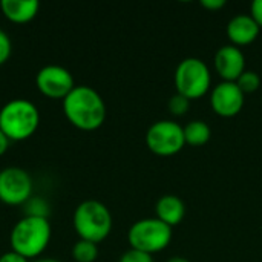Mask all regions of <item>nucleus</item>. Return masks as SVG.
I'll list each match as a JSON object with an SVG mask.
<instances>
[{"instance_id": "nucleus-1", "label": "nucleus", "mask_w": 262, "mask_h": 262, "mask_svg": "<svg viewBox=\"0 0 262 262\" xmlns=\"http://www.w3.org/2000/svg\"><path fill=\"white\" fill-rule=\"evenodd\" d=\"M63 111L69 123L81 130H95L106 120V104L91 86H75L63 98Z\"/></svg>"}, {"instance_id": "nucleus-2", "label": "nucleus", "mask_w": 262, "mask_h": 262, "mask_svg": "<svg viewBox=\"0 0 262 262\" xmlns=\"http://www.w3.org/2000/svg\"><path fill=\"white\" fill-rule=\"evenodd\" d=\"M40 114L37 106L26 98H14L0 109V129L8 140L29 138L38 127Z\"/></svg>"}, {"instance_id": "nucleus-3", "label": "nucleus", "mask_w": 262, "mask_h": 262, "mask_svg": "<svg viewBox=\"0 0 262 262\" xmlns=\"http://www.w3.org/2000/svg\"><path fill=\"white\" fill-rule=\"evenodd\" d=\"M12 250L28 258H35L45 252L51 241V224L48 218L23 216L11 232Z\"/></svg>"}, {"instance_id": "nucleus-4", "label": "nucleus", "mask_w": 262, "mask_h": 262, "mask_svg": "<svg viewBox=\"0 0 262 262\" xmlns=\"http://www.w3.org/2000/svg\"><path fill=\"white\" fill-rule=\"evenodd\" d=\"M74 229L80 239L98 244L106 239L112 230V215L109 209L97 200L83 201L74 212Z\"/></svg>"}, {"instance_id": "nucleus-5", "label": "nucleus", "mask_w": 262, "mask_h": 262, "mask_svg": "<svg viewBox=\"0 0 262 262\" xmlns=\"http://www.w3.org/2000/svg\"><path fill=\"white\" fill-rule=\"evenodd\" d=\"M130 249L154 255L164 250L172 241V227L158 218H143L134 223L127 232Z\"/></svg>"}, {"instance_id": "nucleus-6", "label": "nucleus", "mask_w": 262, "mask_h": 262, "mask_svg": "<svg viewBox=\"0 0 262 262\" xmlns=\"http://www.w3.org/2000/svg\"><path fill=\"white\" fill-rule=\"evenodd\" d=\"M173 80L178 94L189 100H196L206 95L210 89L212 74L204 60L198 57H187L178 63Z\"/></svg>"}, {"instance_id": "nucleus-7", "label": "nucleus", "mask_w": 262, "mask_h": 262, "mask_svg": "<svg viewBox=\"0 0 262 262\" xmlns=\"http://www.w3.org/2000/svg\"><path fill=\"white\" fill-rule=\"evenodd\" d=\"M146 144L155 155H175L186 146L184 129L172 120L155 121L146 132Z\"/></svg>"}, {"instance_id": "nucleus-8", "label": "nucleus", "mask_w": 262, "mask_h": 262, "mask_svg": "<svg viewBox=\"0 0 262 262\" xmlns=\"http://www.w3.org/2000/svg\"><path fill=\"white\" fill-rule=\"evenodd\" d=\"M32 193V178L21 167L0 170V201L9 206L26 203Z\"/></svg>"}, {"instance_id": "nucleus-9", "label": "nucleus", "mask_w": 262, "mask_h": 262, "mask_svg": "<svg viewBox=\"0 0 262 262\" xmlns=\"http://www.w3.org/2000/svg\"><path fill=\"white\" fill-rule=\"evenodd\" d=\"M35 83L43 95L61 100L75 88L72 74L58 64H48L41 68L35 77Z\"/></svg>"}, {"instance_id": "nucleus-10", "label": "nucleus", "mask_w": 262, "mask_h": 262, "mask_svg": "<svg viewBox=\"0 0 262 262\" xmlns=\"http://www.w3.org/2000/svg\"><path fill=\"white\" fill-rule=\"evenodd\" d=\"M210 106L220 117H235L244 106V92L235 81H221L210 94Z\"/></svg>"}, {"instance_id": "nucleus-11", "label": "nucleus", "mask_w": 262, "mask_h": 262, "mask_svg": "<svg viewBox=\"0 0 262 262\" xmlns=\"http://www.w3.org/2000/svg\"><path fill=\"white\" fill-rule=\"evenodd\" d=\"M213 64L223 81H236L246 71V57L238 46L224 45L216 51Z\"/></svg>"}, {"instance_id": "nucleus-12", "label": "nucleus", "mask_w": 262, "mask_h": 262, "mask_svg": "<svg viewBox=\"0 0 262 262\" xmlns=\"http://www.w3.org/2000/svg\"><path fill=\"white\" fill-rule=\"evenodd\" d=\"M261 32L259 25L250 14H238L227 23V37L235 46H246L253 43Z\"/></svg>"}, {"instance_id": "nucleus-13", "label": "nucleus", "mask_w": 262, "mask_h": 262, "mask_svg": "<svg viewBox=\"0 0 262 262\" xmlns=\"http://www.w3.org/2000/svg\"><path fill=\"white\" fill-rule=\"evenodd\" d=\"M157 218L163 221L164 224L173 227L178 226L184 215H186V206L183 200L177 195H163L155 206Z\"/></svg>"}, {"instance_id": "nucleus-14", "label": "nucleus", "mask_w": 262, "mask_h": 262, "mask_svg": "<svg viewBox=\"0 0 262 262\" xmlns=\"http://www.w3.org/2000/svg\"><path fill=\"white\" fill-rule=\"evenodd\" d=\"M0 8L11 21L25 23L37 15L40 3L37 0H2Z\"/></svg>"}, {"instance_id": "nucleus-15", "label": "nucleus", "mask_w": 262, "mask_h": 262, "mask_svg": "<svg viewBox=\"0 0 262 262\" xmlns=\"http://www.w3.org/2000/svg\"><path fill=\"white\" fill-rule=\"evenodd\" d=\"M183 129H184L186 144H189V146H195V147L204 146L212 137L210 126L203 120H193L189 124H186Z\"/></svg>"}, {"instance_id": "nucleus-16", "label": "nucleus", "mask_w": 262, "mask_h": 262, "mask_svg": "<svg viewBox=\"0 0 262 262\" xmlns=\"http://www.w3.org/2000/svg\"><path fill=\"white\" fill-rule=\"evenodd\" d=\"M72 256L77 262H94L98 256V247L95 243L80 239L72 247Z\"/></svg>"}, {"instance_id": "nucleus-17", "label": "nucleus", "mask_w": 262, "mask_h": 262, "mask_svg": "<svg viewBox=\"0 0 262 262\" xmlns=\"http://www.w3.org/2000/svg\"><path fill=\"white\" fill-rule=\"evenodd\" d=\"M236 84H238V88L244 92V95L246 94H253V92H256L258 89H259V86H261V77H259V74L258 72H255V71H244L243 74H241V77L235 81Z\"/></svg>"}, {"instance_id": "nucleus-18", "label": "nucleus", "mask_w": 262, "mask_h": 262, "mask_svg": "<svg viewBox=\"0 0 262 262\" xmlns=\"http://www.w3.org/2000/svg\"><path fill=\"white\" fill-rule=\"evenodd\" d=\"M167 107H169V111H170L172 115L181 117V115L187 114V111H189V107H190V100L186 98L184 95H181V94L177 92V94H173V95L170 97V100H169V103H167Z\"/></svg>"}, {"instance_id": "nucleus-19", "label": "nucleus", "mask_w": 262, "mask_h": 262, "mask_svg": "<svg viewBox=\"0 0 262 262\" xmlns=\"http://www.w3.org/2000/svg\"><path fill=\"white\" fill-rule=\"evenodd\" d=\"M118 262H154L152 256L147 255V253H143V252H138V250H127Z\"/></svg>"}, {"instance_id": "nucleus-20", "label": "nucleus", "mask_w": 262, "mask_h": 262, "mask_svg": "<svg viewBox=\"0 0 262 262\" xmlns=\"http://www.w3.org/2000/svg\"><path fill=\"white\" fill-rule=\"evenodd\" d=\"M11 55V40L8 34L0 29V64H3Z\"/></svg>"}, {"instance_id": "nucleus-21", "label": "nucleus", "mask_w": 262, "mask_h": 262, "mask_svg": "<svg viewBox=\"0 0 262 262\" xmlns=\"http://www.w3.org/2000/svg\"><path fill=\"white\" fill-rule=\"evenodd\" d=\"M250 15L255 18V21L262 28V0H255L250 6Z\"/></svg>"}, {"instance_id": "nucleus-22", "label": "nucleus", "mask_w": 262, "mask_h": 262, "mask_svg": "<svg viewBox=\"0 0 262 262\" xmlns=\"http://www.w3.org/2000/svg\"><path fill=\"white\" fill-rule=\"evenodd\" d=\"M0 262H28V259L21 255H18L17 252L11 250V252H6L0 256Z\"/></svg>"}, {"instance_id": "nucleus-23", "label": "nucleus", "mask_w": 262, "mask_h": 262, "mask_svg": "<svg viewBox=\"0 0 262 262\" xmlns=\"http://www.w3.org/2000/svg\"><path fill=\"white\" fill-rule=\"evenodd\" d=\"M201 6L210 11H218L226 6V0H201Z\"/></svg>"}, {"instance_id": "nucleus-24", "label": "nucleus", "mask_w": 262, "mask_h": 262, "mask_svg": "<svg viewBox=\"0 0 262 262\" xmlns=\"http://www.w3.org/2000/svg\"><path fill=\"white\" fill-rule=\"evenodd\" d=\"M8 146H9V140H8V137H6V135L2 132V129H0V157L6 152Z\"/></svg>"}, {"instance_id": "nucleus-25", "label": "nucleus", "mask_w": 262, "mask_h": 262, "mask_svg": "<svg viewBox=\"0 0 262 262\" xmlns=\"http://www.w3.org/2000/svg\"><path fill=\"white\" fill-rule=\"evenodd\" d=\"M167 262H190L187 261L186 258H183V256H173V258H170Z\"/></svg>"}, {"instance_id": "nucleus-26", "label": "nucleus", "mask_w": 262, "mask_h": 262, "mask_svg": "<svg viewBox=\"0 0 262 262\" xmlns=\"http://www.w3.org/2000/svg\"><path fill=\"white\" fill-rule=\"evenodd\" d=\"M35 262H60L57 259H52V258H43V259H37Z\"/></svg>"}]
</instances>
